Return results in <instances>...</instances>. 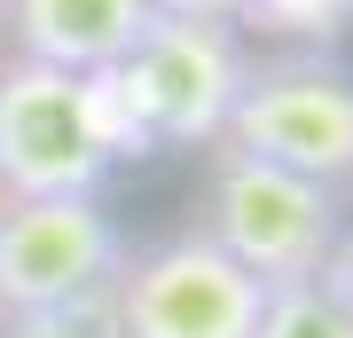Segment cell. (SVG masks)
Here are the masks:
<instances>
[{"label": "cell", "instance_id": "obj_1", "mask_svg": "<svg viewBox=\"0 0 353 338\" xmlns=\"http://www.w3.org/2000/svg\"><path fill=\"white\" fill-rule=\"evenodd\" d=\"M243 32L228 16H150L134 55L102 79L118 118V150H165V142H220L243 95Z\"/></svg>", "mask_w": 353, "mask_h": 338}, {"label": "cell", "instance_id": "obj_2", "mask_svg": "<svg viewBox=\"0 0 353 338\" xmlns=\"http://www.w3.org/2000/svg\"><path fill=\"white\" fill-rule=\"evenodd\" d=\"M126 158L102 79L16 55L0 71V197H102Z\"/></svg>", "mask_w": 353, "mask_h": 338}, {"label": "cell", "instance_id": "obj_3", "mask_svg": "<svg viewBox=\"0 0 353 338\" xmlns=\"http://www.w3.org/2000/svg\"><path fill=\"white\" fill-rule=\"evenodd\" d=\"M204 236H212L236 267H252L267 291L330 276V252H338V189L283 173L267 158L220 150L212 189H204Z\"/></svg>", "mask_w": 353, "mask_h": 338}, {"label": "cell", "instance_id": "obj_4", "mask_svg": "<svg viewBox=\"0 0 353 338\" xmlns=\"http://www.w3.org/2000/svg\"><path fill=\"white\" fill-rule=\"evenodd\" d=\"M220 150L267 158L322 189L353 181V71L330 55H267L243 71V95L220 126Z\"/></svg>", "mask_w": 353, "mask_h": 338}, {"label": "cell", "instance_id": "obj_5", "mask_svg": "<svg viewBox=\"0 0 353 338\" xmlns=\"http://www.w3.org/2000/svg\"><path fill=\"white\" fill-rule=\"evenodd\" d=\"M102 307H110L118 338H252L267 283L236 267L204 228H181L165 244L126 252Z\"/></svg>", "mask_w": 353, "mask_h": 338}, {"label": "cell", "instance_id": "obj_6", "mask_svg": "<svg viewBox=\"0 0 353 338\" xmlns=\"http://www.w3.org/2000/svg\"><path fill=\"white\" fill-rule=\"evenodd\" d=\"M126 236L102 197H0V314L110 299Z\"/></svg>", "mask_w": 353, "mask_h": 338}, {"label": "cell", "instance_id": "obj_7", "mask_svg": "<svg viewBox=\"0 0 353 338\" xmlns=\"http://www.w3.org/2000/svg\"><path fill=\"white\" fill-rule=\"evenodd\" d=\"M150 16H157L150 0H8L16 55L87 79H110L134 55V39L150 32Z\"/></svg>", "mask_w": 353, "mask_h": 338}, {"label": "cell", "instance_id": "obj_8", "mask_svg": "<svg viewBox=\"0 0 353 338\" xmlns=\"http://www.w3.org/2000/svg\"><path fill=\"white\" fill-rule=\"evenodd\" d=\"M252 338H353V291L338 276L283 283V291H267Z\"/></svg>", "mask_w": 353, "mask_h": 338}, {"label": "cell", "instance_id": "obj_9", "mask_svg": "<svg viewBox=\"0 0 353 338\" xmlns=\"http://www.w3.org/2000/svg\"><path fill=\"white\" fill-rule=\"evenodd\" d=\"M243 24H267L290 39H338L353 24V0H243Z\"/></svg>", "mask_w": 353, "mask_h": 338}, {"label": "cell", "instance_id": "obj_10", "mask_svg": "<svg viewBox=\"0 0 353 338\" xmlns=\"http://www.w3.org/2000/svg\"><path fill=\"white\" fill-rule=\"evenodd\" d=\"M0 338H118L110 307H48V314H0Z\"/></svg>", "mask_w": 353, "mask_h": 338}, {"label": "cell", "instance_id": "obj_11", "mask_svg": "<svg viewBox=\"0 0 353 338\" xmlns=\"http://www.w3.org/2000/svg\"><path fill=\"white\" fill-rule=\"evenodd\" d=\"M157 16H228V24H243V0H150Z\"/></svg>", "mask_w": 353, "mask_h": 338}]
</instances>
